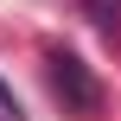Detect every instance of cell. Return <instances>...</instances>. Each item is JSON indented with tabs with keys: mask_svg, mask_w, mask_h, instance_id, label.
<instances>
[{
	"mask_svg": "<svg viewBox=\"0 0 121 121\" xmlns=\"http://www.w3.org/2000/svg\"><path fill=\"white\" fill-rule=\"evenodd\" d=\"M45 64H51V96H57L70 115H96V108H102V83L89 77V64H83V57H70V51H51Z\"/></svg>",
	"mask_w": 121,
	"mask_h": 121,
	"instance_id": "obj_1",
	"label": "cell"
},
{
	"mask_svg": "<svg viewBox=\"0 0 121 121\" xmlns=\"http://www.w3.org/2000/svg\"><path fill=\"white\" fill-rule=\"evenodd\" d=\"M0 121H19V102H13V89L0 83Z\"/></svg>",
	"mask_w": 121,
	"mask_h": 121,
	"instance_id": "obj_2",
	"label": "cell"
}]
</instances>
